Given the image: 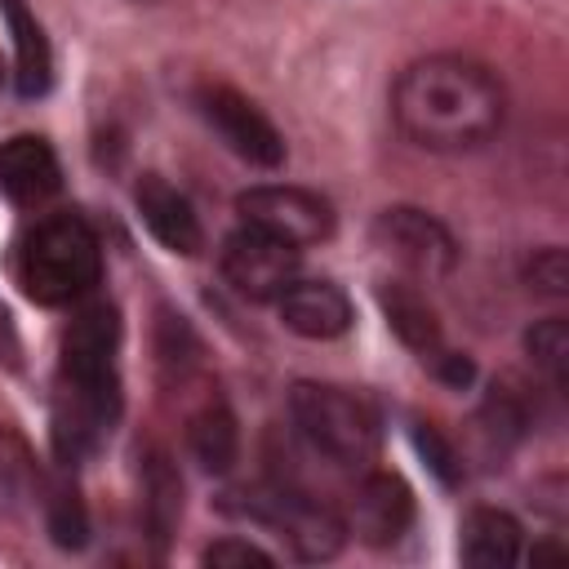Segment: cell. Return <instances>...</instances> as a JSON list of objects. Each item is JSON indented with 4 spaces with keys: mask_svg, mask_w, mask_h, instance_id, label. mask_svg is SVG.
<instances>
[{
    "mask_svg": "<svg viewBox=\"0 0 569 569\" xmlns=\"http://www.w3.org/2000/svg\"><path fill=\"white\" fill-rule=\"evenodd\" d=\"M525 351H529V360L547 373V382H551L556 391L569 387V325H565L560 316L538 320V325L525 333Z\"/></svg>",
    "mask_w": 569,
    "mask_h": 569,
    "instance_id": "20",
    "label": "cell"
},
{
    "mask_svg": "<svg viewBox=\"0 0 569 569\" xmlns=\"http://www.w3.org/2000/svg\"><path fill=\"white\" fill-rule=\"evenodd\" d=\"M222 511L258 520L276 529V538L298 556V560H333L347 542V525L316 498L293 493V489H244L227 493Z\"/></svg>",
    "mask_w": 569,
    "mask_h": 569,
    "instance_id": "5",
    "label": "cell"
},
{
    "mask_svg": "<svg viewBox=\"0 0 569 569\" xmlns=\"http://www.w3.org/2000/svg\"><path fill=\"white\" fill-rule=\"evenodd\" d=\"M373 244L418 280H440L458 262V244L440 218L413 204H391L373 218Z\"/></svg>",
    "mask_w": 569,
    "mask_h": 569,
    "instance_id": "6",
    "label": "cell"
},
{
    "mask_svg": "<svg viewBox=\"0 0 569 569\" xmlns=\"http://www.w3.org/2000/svg\"><path fill=\"white\" fill-rule=\"evenodd\" d=\"M276 311H280L284 329H293L298 338H311V342L342 338L351 329V320H356L351 298L329 280H293L276 298Z\"/></svg>",
    "mask_w": 569,
    "mask_h": 569,
    "instance_id": "12",
    "label": "cell"
},
{
    "mask_svg": "<svg viewBox=\"0 0 569 569\" xmlns=\"http://www.w3.org/2000/svg\"><path fill=\"white\" fill-rule=\"evenodd\" d=\"M240 218L293 249L320 244L333 236V209L329 200H320L307 187H284V182H267V187H249L236 200Z\"/></svg>",
    "mask_w": 569,
    "mask_h": 569,
    "instance_id": "7",
    "label": "cell"
},
{
    "mask_svg": "<svg viewBox=\"0 0 569 569\" xmlns=\"http://www.w3.org/2000/svg\"><path fill=\"white\" fill-rule=\"evenodd\" d=\"M0 76H4V67H0Z\"/></svg>",
    "mask_w": 569,
    "mask_h": 569,
    "instance_id": "27",
    "label": "cell"
},
{
    "mask_svg": "<svg viewBox=\"0 0 569 569\" xmlns=\"http://www.w3.org/2000/svg\"><path fill=\"white\" fill-rule=\"evenodd\" d=\"M44 529L53 538V547L62 551H80L89 542V511L80 502V493L71 485H53L44 498Z\"/></svg>",
    "mask_w": 569,
    "mask_h": 569,
    "instance_id": "21",
    "label": "cell"
},
{
    "mask_svg": "<svg viewBox=\"0 0 569 569\" xmlns=\"http://www.w3.org/2000/svg\"><path fill=\"white\" fill-rule=\"evenodd\" d=\"M289 418L298 436L333 467H369L378 453V413L365 396L329 382H293Z\"/></svg>",
    "mask_w": 569,
    "mask_h": 569,
    "instance_id": "4",
    "label": "cell"
},
{
    "mask_svg": "<svg viewBox=\"0 0 569 569\" xmlns=\"http://www.w3.org/2000/svg\"><path fill=\"white\" fill-rule=\"evenodd\" d=\"M200 560H204V565H218V569H231V565H271L276 556H271L267 547L249 542V538H218V542L204 547Z\"/></svg>",
    "mask_w": 569,
    "mask_h": 569,
    "instance_id": "25",
    "label": "cell"
},
{
    "mask_svg": "<svg viewBox=\"0 0 569 569\" xmlns=\"http://www.w3.org/2000/svg\"><path fill=\"white\" fill-rule=\"evenodd\" d=\"M133 204H138L142 227H147L169 253L191 258V253L204 249V231H200V218H196L191 200H187L178 187H169L160 173H147V178L133 187Z\"/></svg>",
    "mask_w": 569,
    "mask_h": 569,
    "instance_id": "11",
    "label": "cell"
},
{
    "mask_svg": "<svg viewBox=\"0 0 569 569\" xmlns=\"http://www.w3.org/2000/svg\"><path fill=\"white\" fill-rule=\"evenodd\" d=\"M120 316L111 302H89L62 333L58 396H53V453L62 467L84 462L107 445L120 418Z\"/></svg>",
    "mask_w": 569,
    "mask_h": 569,
    "instance_id": "2",
    "label": "cell"
},
{
    "mask_svg": "<svg viewBox=\"0 0 569 569\" xmlns=\"http://www.w3.org/2000/svg\"><path fill=\"white\" fill-rule=\"evenodd\" d=\"M18 280L31 302L67 307L102 280V244L93 227L76 213H53L36 222L18 253Z\"/></svg>",
    "mask_w": 569,
    "mask_h": 569,
    "instance_id": "3",
    "label": "cell"
},
{
    "mask_svg": "<svg viewBox=\"0 0 569 569\" xmlns=\"http://www.w3.org/2000/svg\"><path fill=\"white\" fill-rule=\"evenodd\" d=\"M36 493H40V467L31 445L13 427H0V511L18 516L22 507L36 502Z\"/></svg>",
    "mask_w": 569,
    "mask_h": 569,
    "instance_id": "19",
    "label": "cell"
},
{
    "mask_svg": "<svg viewBox=\"0 0 569 569\" xmlns=\"http://www.w3.org/2000/svg\"><path fill=\"white\" fill-rule=\"evenodd\" d=\"M480 427H485L489 440H498V445H516V440L525 436V427H529L525 396L511 391L507 382H493L489 396H485V405H480Z\"/></svg>",
    "mask_w": 569,
    "mask_h": 569,
    "instance_id": "22",
    "label": "cell"
},
{
    "mask_svg": "<svg viewBox=\"0 0 569 569\" xmlns=\"http://www.w3.org/2000/svg\"><path fill=\"white\" fill-rule=\"evenodd\" d=\"M222 276L240 298L276 302L298 280V249L244 222L222 240Z\"/></svg>",
    "mask_w": 569,
    "mask_h": 569,
    "instance_id": "8",
    "label": "cell"
},
{
    "mask_svg": "<svg viewBox=\"0 0 569 569\" xmlns=\"http://www.w3.org/2000/svg\"><path fill=\"white\" fill-rule=\"evenodd\" d=\"M378 302H382V316H387V325L396 329V338L405 347H413L422 360L440 351V320H436L431 302L413 284L387 280V284H378Z\"/></svg>",
    "mask_w": 569,
    "mask_h": 569,
    "instance_id": "16",
    "label": "cell"
},
{
    "mask_svg": "<svg viewBox=\"0 0 569 569\" xmlns=\"http://www.w3.org/2000/svg\"><path fill=\"white\" fill-rule=\"evenodd\" d=\"M525 280H529V289L560 298V293L569 289V262H565V249H538V253L529 258V267H525Z\"/></svg>",
    "mask_w": 569,
    "mask_h": 569,
    "instance_id": "24",
    "label": "cell"
},
{
    "mask_svg": "<svg viewBox=\"0 0 569 569\" xmlns=\"http://www.w3.org/2000/svg\"><path fill=\"white\" fill-rule=\"evenodd\" d=\"M409 525H413V489L396 471H369L351 498V529L369 547H387Z\"/></svg>",
    "mask_w": 569,
    "mask_h": 569,
    "instance_id": "10",
    "label": "cell"
},
{
    "mask_svg": "<svg viewBox=\"0 0 569 569\" xmlns=\"http://www.w3.org/2000/svg\"><path fill=\"white\" fill-rule=\"evenodd\" d=\"M391 116L396 129L422 151H476L502 124V84L471 58L431 53L400 71L391 89Z\"/></svg>",
    "mask_w": 569,
    "mask_h": 569,
    "instance_id": "1",
    "label": "cell"
},
{
    "mask_svg": "<svg viewBox=\"0 0 569 569\" xmlns=\"http://www.w3.org/2000/svg\"><path fill=\"white\" fill-rule=\"evenodd\" d=\"M187 449H191V458L200 462V471H213V476L231 471V462H236V453H240L236 413H231L222 400L204 405V409L191 418V427H187Z\"/></svg>",
    "mask_w": 569,
    "mask_h": 569,
    "instance_id": "18",
    "label": "cell"
},
{
    "mask_svg": "<svg viewBox=\"0 0 569 569\" xmlns=\"http://www.w3.org/2000/svg\"><path fill=\"white\" fill-rule=\"evenodd\" d=\"M431 365H436V378L449 382V387H458V391L471 387V378H476V365H471V356H462V351H436Z\"/></svg>",
    "mask_w": 569,
    "mask_h": 569,
    "instance_id": "26",
    "label": "cell"
},
{
    "mask_svg": "<svg viewBox=\"0 0 569 569\" xmlns=\"http://www.w3.org/2000/svg\"><path fill=\"white\" fill-rule=\"evenodd\" d=\"M458 556L467 565H516L525 560V529L516 525V516L498 507H476L462 520Z\"/></svg>",
    "mask_w": 569,
    "mask_h": 569,
    "instance_id": "15",
    "label": "cell"
},
{
    "mask_svg": "<svg viewBox=\"0 0 569 569\" xmlns=\"http://www.w3.org/2000/svg\"><path fill=\"white\" fill-rule=\"evenodd\" d=\"M413 445H418V453L427 458V467L440 476V485H458V480H462V462H458L453 445H449L436 427L418 422V427H413Z\"/></svg>",
    "mask_w": 569,
    "mask_h": 569,
    "instance_id": "23",
    "label": "cell"
},
{
    "mask_svg": "<svg viewBox=\"0 0 569 569\" xmlns=\"http://www.w3.org/2000/svg\"><path fill=\"white\" fill-rule=\"evenodd\" d=\"M62 187V164L53 147L36 133H13L0 142V196L13 204H44Z\"/></svg>",
    "mask_w": 569,
    "mask_h": 569,
    "instance_id": "13",
    "label": "cell"
},
{
    "mask_svg": "<svg viewBox=\"0 0 569 569\" xmlns=\"http://www.w3.org/2000/svg\"><path fill=\"white\" fill-rule=\"evenodd\" d=\"M142 520H147V533L156 542V551H164V542L173 538L178 520H182V480H178V467L169 462V453H147V467H142Z\"/></svg>",
    "mask_w": 569,
    "mask_h": 569,
    "instance_id": "17",
    "label": "cell"
},
{
    "mask_svg": "<svg viewBox=\"0 0 569 569\" xmlns=\"http://www.w3.org/2000/svg\"><path fill=\"white\" fill-rule=\"evenodd\" d=\"M0 13L9 22L13 36V80L22 98H40L53 84V53L44 40V27L36 22V13L22 0H0Z\"/></svg>",
    "mask_w": 569,
    "mask_h": 569,
    "instance_id": "14",
    "label": "cell"
},
{
    "mask_svg": "<svg viewBox=\"0 0 569 569\" xmlns=\"http://www.w3.org/2000/svg\"><path fill=\"white\" fill-rule=\"evenodd\" d=\"M196 102H200L204 124L222 138L227 151H236L240 160H249L258 169H280L284 164V138H280V129L244 93H236L227 84H209V89H200Z\"/></svg>",
    "mask_w": 569,
    "mask_h": 569,
    "instance_id": "9",
    "label": "cell"
}]
</instances>
